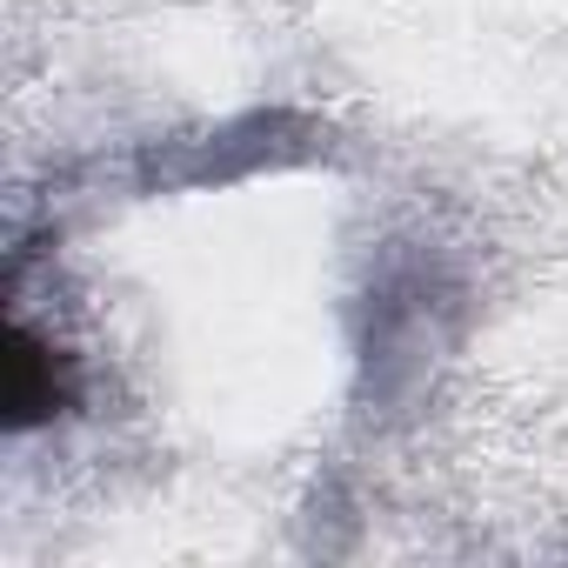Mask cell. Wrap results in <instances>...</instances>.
Masks as SVG:
<instances>
[{
    "label": "cell",
    "mask_w": 568,
    "mask_h": 568,
    "mask_svg": "<svg viewBox=\"0 0 568 568\" xmlns=\"http://www.w3.org/2000/svg\"><path fill=\"white\" fill-rule=\"evenodd\" d=\"M68 402H74V362L14 315L8 335H0V408H8V428L28 435L54 422Z\"/></svg>",
    "instance_id": "1"
}]
</instances>
